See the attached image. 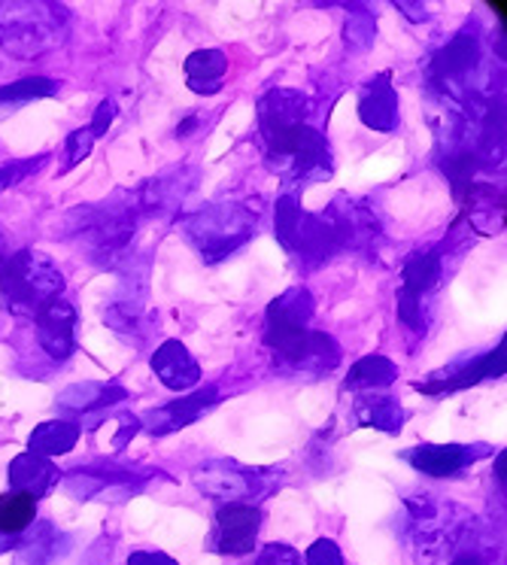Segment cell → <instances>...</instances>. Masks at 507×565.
Segmentation results:
<instances>
[{
  "instance_id": "6da1fadb",
  "label": "cell",
  "mask_w": 507,
  "mask_h": 565,
  "mask_svg": "<svg viewBox=\"0 0 507 565\" xmlns=\"http://www.w3.org/2000/svg\"><path fill=\"white\" fill-rule=\"evenodd\" d=\"M137 220H140V213H137L131 195H128V201L112 198V201H104L95 207H76L74 213H67L62 234L76 237L88 253V258L107 268V265H116V258L131 246Z\"/></svg>"
},
{
  "instance_id": "7a4b0ae2",
  "label": "cell",
  "mask_w": 507,
  "mask_h": 565,
  "mask_svg": "<svg viewBox=\"0 0 507 565\" xmlns=\"http://www.w3.org/2000/svg\"><path fill=\"white\" fill-rule=\"evenodd\" d=\"M259 228V207L247 201H213L183 220V234L204 262H223Z\"/></svg>"
},
{
  "instance_id": "3957f363",
  "label": "cell",
  "mask_w": 507,
  "mask_h": 565,
  "mask_svg": "<svg viewBox=\"0 0 507 565\" xmlns=\"http://www.w3.org/2000/svg\"><path fill=\"white\" fill-rule=\"evenodd\" d=\"M67 13L58 3H0V50L13 58H40L64 43Z\"/></svg>"
},
{
  "instance_id": "277c9868",
  "label": "cell",
  "mask_w": 507,
  "mask_h": 565,
  "mask_svg": "<svg viewBox=\"0 0 507 565\" xmlns=\"http://www.w3.org/2000/svg\"><path fill=\"white\" fill-rule=\"evenodd\" d=\"M64 274L37 249H19L0 270V296L19 313H37L46 301L62 298Z\"/></svg>"
},
{
  "instance_id": "5b68a950",
  "label": "cell",
  "mask_w": 507,
  "mask_h": 565,
  "mask_svg": "<svg viewBox=\"0 0 507 565\" xmlns=\"http://www.w3.org/2000/svg\"><path fill=\"white\" fill-rule=\"evenodd\" d=\"M273 232L301 268H320L337 253V241L322 213H308L292 195H283L273 210Z\"/></svg>"
},
{
  "instance_id": "8992f818",
  "label": "cell",
  "mask_w": 507,
  "mask_h": 565,
  "mask_svg": "<svg viewBox=\"0 0 507 565\" xmlns=\"http://www.w3.org/2000/svg\"><path fill=\"white\" fill-rule=\"evenodd\" d=\"M261 149H265V159L273 171H283L285 180H292V183L304 185L328 180L334 171L328 140L310 125H298L295 131H289Z\"/></svg>"
},
{
  "instance_id": "52a82bcc",
  "label": "cell",
  "mask_w": 507,
  "mask_h": 565,
  "mask_svg": "<svg viewBox=\"0 0 507 565\" xmlns=\"http://www.w3.org/2000/svg\"><path fill=\"white\" fill-rule=\"evenodd\" d=\"M195 487L201 495L223 504H249L256 495H268L271 475L265 468L237 466V462H207L195 471Z\"/></svg>"
},
{
  "instance_id": "ba28073f",
  "label": "cell",
  "mask_w": 507,
  "mask_h": 565,
  "mask_svg": "<svg viewBox=\"0 0 507 565\" xmlns=\"http://www.w3.org/2000/svg\"><path fill=\"white\" fill-rule=\"evenodd\" d=\"M155 478L152 468H131V466H76L64 487L74 499H128L137 492L147 490L149 480Z\"/></svg>"
},
{
  "instance_id": "9c48e42d",
  "label": "cell",
  "mask_w": 507,
  "mask_h": 565,
  "mask_svg": "<svg viewBox=\"0 0 507 565\" xmlns=\"http://www.w3.org/2000/svg\"><path fill=\"white\" fill-rule=\"evenodd\" d=\"M444 274V253L438 246L410 253L401 270V289H398V320L408 329L420 332L422 326V298L432 292Z\"/></svg>"
},
{
  "instance_id": "30bf717a",
  "label": "cell",
  "mask_w": 507,
  "mask_h": 565,
  "mask_svg": "<svg viewBox=\"0 0 507 565\" xmlns=\"http://www.w3.org/2000/svg\"><path fill=\"white\" fill-rule=\"evenodd\" d=\"M322 220L332 225L337 249H374L384 234L377 213L356 198H334V204L322 213Z\"/></svg>"
},
{
  "instance_id": "8fae6325",
  "label": "cell",
  "mask_w": 507,
  "mask_h": 565,
  "mask_svg": "<svg viewBox=\"0 0 507 565\" xmlns=\"http://www.w3.org/2000/svg\"><path fill=\"white\" fill-rule=\"evenodd\" d=\"M493 454L486 444H417L410 450H401V459L410 468H417L425 478H456L462 468L474 466L477 459Z\"/></svg>"
},
{
  "instance_id": "7c38bea8",
  "label": "cell",
  "mask_w": 507,
  "mask_h": 565,
  "mask_svg": "<svg viewBox=\"0 0 507 565\" xmlns=\"http://www.w3.org/2000/svg\"><path fill=\"white\" fill-rule=\"evenodd\" d=\"M444 371L446 374H434L432 381L413 383V390L422 395H432V398H444V395L468 390V386H477L483 381H495L507 371V350L505 344H498L483 356L471 359V362H459V365H450Z\"/></svg>"
},
{
  "instance_id": "4fadbf2b",
  "label": "cell",
  "mask_w": 507,
  "mask_h": 565,
  "mask_svg": "<svg viewBox=\"0 0 507 565\" xmlns=\"http://www.w3.org/2000/svg\"><path fill=\"white\" fill-rule=\"evenodd\" d=\"M261 532V511L256 504H223L213 526V551L225 556H247Z\"/></svg>"
},
{
  "instance_id": "5bb4252c",
  "label": "cell",
  "mask_w": 507,
  "mask_h": 565,
  "mask_svg": "<svg viewBox=\"0 0 507 565\" xmlns=\"http://www.w3.org/2000/svg\"><path fill=\"white\" fill-rule=\"evenodd\" d=\"M310 113L308 98L295 88H273L256 107L259 116V140L261 147H268L273 140H280L289 131H295L298 125H304Z\"/></svg>"
},
{
  "instance_id": "9a60e30c",
  "label": "cell",
  "mask_w": 507,
  "mask_h": 565,
  "mask_svg": "<svg viewBox=\"0 0 507 565\" xmlns=\"http://www.w3.org/2000/svg\"><path fill=\"white\" fill-rule=\"evenodd\" d=\"M219 398H223V395H219L216 386H204L198 393L174 398V402H168V405L161 407H152L149 414L140 417V429H147L149 435H155V438L186 429L195 419H201V414H207Z\"/></svg>"
},
{
  "instance_id": "2e32d148",
  "label": "cell",
  "mask_w": 507,
  "mask_h": 565,
  "mask_svg": "<svg viewBox=\"0 0 507 565\" xmlns=\"http://www.w3.org/2000/svg\"><path fill=\"white\" fill-rule=\"evenodd\" d=\"M37 341L55 362H64L76 353V310L64 298H52L34 313Z\"/></svg>"
},
{
  "instance_id": "e0dca14e",
  "label": "cell",
  "mask_w": 507,
  "mask_h": 565,
  "mask_svg": "<svg viewBox=\"0 0 507 565\" xmlns=\"http://www.w3.org/2000/svg\"><path fill=\"white\" fill-rule=\"evenodd\" d=\"M128 398V390L122 383H74L58 395V411L76 414V417H86V423H79V429H95L100 423V414L107 407L119 405Z\"/></svg>"
},
{
  "instance_id": "ac0fdd59",
  "label": "cell",
  "mask_w": 507,
  "mask_h": 565,
  "mask_svg": "<svg viewBox=\"0 0 507 565\" xmlns=\"http://www.w3.org/2000/svg\"><path fill=\"white\" fill-rule=\"evenodd\" d=\"M477 64H481V40L477 34L462 31L434 55L429 71H432V83L444 86V92H453L459 83H465V76L474 74Z\"/></svg>"
},
{
  "instance_id": "d6986e66",
  "label": "cell",
  "mask_w": 507,
  "mask_h": 565,
  "mask_svg": "<svg viewBox=\"0 0 507 565\" xmlns=\"http://www.w3.org/2000/svg\"><path fill=\"white\" fill-rule=\"evenodd\" d=\"M149 365L171 393H186L195 383L201 381L198 359L188 353V347L183 341H164V344L152 353Z\"/></svg>"
},
{
  "instance_id": "ffe728a7",
  "label": "cell",
  "mask_w": 507,
  "mask_h": 565,
  "mask_svg": "<svg viewBox=\"0 0 507 565\" xmlns=\"http://www.w3.org/2000/svg\"><path fill=\"white\" fill-rule=\"evenodd\" d=\"M359 119L374 131H384V135L398 128L401 110H398V92L392 88L389 74H377L365 86L359 98Z\"/></svg>"
},
{
  "instance_id": "44dd1931",
  "label": "cell",
  "mask_w": 507,
  "mask_h": 565,
  "mask_svg": "<svg viewBox=\"0 0 507 565\" xmlns=\"http://www.w3.org/2000/svg\"><path fill=\"white\" fill-rule=\"evenodd\" d=\"M7 478H10V490L31 495L37 502L62 480V471H58V466L52 459H43V456L34 454H19L10 462V468H7Z\"/></svg>"
},
{
  "instance_id": "7402d4cb",
  "label": "cell",
  "mask_w": 507,
  "mask_h": 565,
  "mask_svg": "<svg viewBox=\"0 0 507 565\" xmlns=\"http://www.w3.org/2000/svg\"><path fill=\"white\" fill-rule=\"evenodd\" d=\"M353 414L359 419V426H374L386 435H398L404 429V407L392 393H362L356 395Z\"/></svg>"
},
{
  "instance_id": "603a6c76",
  "label": "cell",
  "mask_w": 507,
  "mask_h": 565,
  "mask_svg": "<svg viewBox=\"0 0 507 565\" xmlns=\"http://www.w3.org/2000/svg\"><path fill=\"white\" fill-rule=\"evenodd\" d=\"M186 83L195 95L211 98L216 92H223L225 71H228V58L223 50H198L186 58Z\"/></svg>"
},
{
  "instance_id": "cb8c5ba5",
  "label": "cell",
  "mask_w": 507,
  "mask_h": 565,
  "mask_svg": "<svg viewBox=\"0 0 507 565\" xmlns=\"http://www.w3.org/2000/svg\"><path fill=\"white\" fill-rule=\"evenodd\" d=\"M67 551V535L52 523H34L15 547V565H50L55 556Z\"/></svg>"
},
{
  "instance_id": "d4e9b609",
  "label": "cell",
  "mask_w": 507,
  "mask_h": 565,
  "mask_svg": "<svg viewBox=\"0 0 507 565\" xmlns=\"http://www.w3.org/2000/svg\"><path fill=\"white\" fill-rule=\"evenodd\" d=\"M79 423L76 419H46L40 423L37 429L31 431L28 438V454L43 456V459H52V456L71 454L79 441Z\"/></svg>"
},
{
  "instance_id": "484cf974",
  "label": "cell",
  "mask_w": 507,
  "mask_h": 565,
  "mask_svg": "<svg viewBox=\"0 0 507 565\" xmlns=\"http://www.w3.org/2000/svg\"><path fill=\"white\" fill-rule=\"evenodd\" d=\"M396 381H398V365L392 362V359L365 356L349 369L347 381H344V390H353V393H377V390L392 386Z\"/></svg>"
},
{
  "instance_id": "4316f807",
  "label": "cell",
  "mask_w": 507,
  "mask_h": 565,
  "mask_svg": "<svg viewBox=\"0 0 507 565\" xmlns=\"http://www.w3.org/2000/svg\"><path fill=\"white\" fill-rule=\"evenodd\" d=\"M313 296H310V289L304 286H292V289H285L283 296L273 298L268 310H265V322H295V326H310L313 320Z\"/></svg>"
},
{
  "instance_id": "83f0119b",
  "label": "cell",
  "mask_w": 507,
  "mask_h": 565,
  "mask_svg": "<svg viewBox=\"0 0 507 565\" xmlns=\"http://www.w3.org/2000/svg\"><path fill=\"white\" fill-rule=\"evenodd\" d=\"M37 516V502L22 492H7L0 495V532L7 535H25V529Z\"/></svg>"
},
{
  "instance_id": "f1b7e54d",
  "label": "cell",
  "mask_w": 507,
  "mask_h": 565,
  "mask_svg": "<svg viewBox=\"0 0 507 565\" xmlns=\"http://www.w3.org/2000/svg\"><path fill=\"white\" fill-rule=\"evenodd\" d=\"M58 92V83L50 76H25L10 86H0V104H28V100L52 98Z\"/></svg>"
},
{
  "instance_id": "f546056e",
  "label": "cell",
  "mask_w": 507,
  "mask_h": 565,
  "mask_svg": "<svg viewBox=\"0 0 507 565\" xmlns=\"http://www.w3.org/2000/svg\"><path fill=\"white\" fill-rule=\"evenodd\" d=\"M377 38V22H374L371 10L365 7H353L347 15V31H344V40H347L349 50L365 52Z\"/></svg>"
},
{
  "instance_id": "4dcf8cb0",
  "label": "cell",
  "mask_w": 507,
  "mask_h": 565,
  "mask_svg": "<svg viewBox=\"0 0 507 565\" xmlns=\"http://www.w3.org/2000/svg\"><path fill=\"white\" fill-rule=\"evenodd\" d=\"M46 161H50V156L43 152L37 159H15L7 161V164H0V192L13 189V185H19L22 180H28V177H34Z\"/></svg>"
},
{
  "instance_id": "1f68e13d",
  "label": "cell",
  "mask_w": 507,
  "mask_h": 565,
  "mask_svg": "<svg viewBox=\"0 0 507 565\" xmlns=\"http://www.w3.org/2000/svg\"><path fill=\"white\" fill-rule=\"evenodd\" d=\"M91 147H95V137H91V131H88V125L86 128H76V131H71L67 135V143H64V168L62 171H74L76 164L79 161H86L88 156H91Z\"/></svg>"
},
{
  "instance_id": "d6a6232c",
  "label": "cell",
  "mask_w": 507,
  "mask_h": 565,
  "mask_svg": "<svg viewBox=\"0 0 507 565\" xmlns=\"http://www.w3.org/2000/svg\"><path fill=\"white\" fill-rule=\"evenodd\" d=\"M304 565H344V553L332 539H320L304 553Z\"/></svg>"
},
{
  "instance_id": "836d02e7",
  "label": "cell",
  "mask_w": 507,
  "mask_h": 565,
  "mask_svg": "<svg viewBox=\"0 0 507 565\" xmlns=\"http://www.w3.org/2000/svg\"><path fill=\"white\" fill-rule=\"evenodd\" d=\"M256 565H301V553L295 547H289V544H268L259 553Z\"/></svg>"
},
{
  "instance_id": "e575fe53",
  "label": "cell",
  "mask_w": 507,
  "mask_h": 565,
  "mask_svg": "<svg viewBox=\"0 0 507 565\" xmlns=\"http://www.w3.org/2000/svg\"><path fill=\"white\" fill-rule=\"evenodd\" d=\"M116 113H119L116 100H100L98 110H95V119L88 122V131H91V137H95V140L110 131V125H112V119H116Z\"/></svg>"
},
{
  "instance_id": "d590c367",
  "label": "cell",
  "mask_w": 507,
  "mask_h": 565,
  "mask_svg": "<svg viewBox=\"0 0 507 565\" xmlns=\"http://www.w3.org/2000/svg\"><path fill=\"white\" fill-rule=\"evenodd\" d=\"M128 565H180L174 556L161 551H137L128 556Z\"/></svg>"
},
{
  "instance_id": "8d00e7d4",
  "label": "cell",
  "mask_w": 507,
  "mask_h": 565,
  "mask_svg": "<svg viewBox=\"0 0 507 565\" xmlns=\"http://www.w3.org/2000/svg\"><path fill=\"white\" fill-rule=\"evenodd\" d=\"M137 431H140V419L131 417V414H122V417H119V431H116V438H112V447L122 450L125 444H128V438H134Z\"/></svg>"
},
{
  "instance_id": "74e56055",
  "label": "cell",
  "mask_w": 507,
  "mask_h": 565,
  "mask_svg": "<svg viewBox=\"0 0 507 565\" xmlns=\"http://www.w3.org/2000/svg\"><path fill=\"white\" fill-rule=\"evenodd\" d=\"M450 565H486V559H483L477 551H468V553H459L456 559H453Z\"/></svg>"
},
{
  "instance_id": "f35d334b",
  "label": "cell",
  "mask_w": 507,
  "mask_h": 565,
  "mask_svg": "<svg viewBox=\"0 0 507 565\" xmlns=\"http://www.w3.org/2000/svg\"><path fill=\"white\" fill-rule=\"evenodd\" d=\"M398 10H401V13H408L413 22L425 19V10H422V3H398Z\"/></svg>"
},
{
  "instance_id": "ab89813d",
  "label": "cell",
  "mask_w": 507,
  "mask_h": 565,
  "mask_svg": "<svg viewBox=\"0 0 507 565\" xmlns=\"http://www.w3.org/2000/svg\"><path fill=\"white\" fill-rule=\"evenodd\" d=\"M19 541H22V535H7V532H0V553H10L19 547Z\"/></svg>"
},
{
  "instance_id": "60d3db41",
  "label": "cell",
  "mask_w": 507,
  "mask_h": 565,
  "mask_svg": "<svg viewBox=\"0 0 507 565\" xmlns=\"http://www.w3.org/2000/svg\"><path fill=\"white\" fill-rule=\"evenodd\" d=\"M489 7H493L495 13H498V15H501V19H505V13H507V10H505V7H507L505 0H498V3H489Z\"/></svg>"
},
{
  "instance_id": "b9f144b4",
  "label": "cell",
  "mask_w": 507,
  "mask_h": 565,
  "mask_svg": "<svg viewBox=\"0 0 507 565\" xmlns=\"http://www.w3.org/2000/svg\"><path fill=\"white\" fill-rule=\"evenodd\" d=\"M7 258H10V253L3 249V241H0V270H3V265H7Z\"/></svg>"
}]
</instances>
